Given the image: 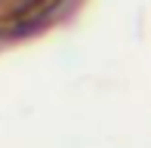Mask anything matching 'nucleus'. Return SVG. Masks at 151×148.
Returning <instances> with one entry per match:
<instances>
[]
</instances>
